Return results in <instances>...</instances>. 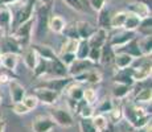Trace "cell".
<instances>
[{
    "mask_svg": "<svg viewBox=\"0 0 152 132\" xmlns=\"http://www.w3.org/2000/svg\"><path fill=\"white\" fill-rule=\"evenodd\" d=\"M135 101L136 102H148V101H151V86L143 89L142 91L136 95Z\"/></svg>",
    "mask_w": 152,
    "mask_h": 132,
    "instance_id": "obj_40",
    "label": "cell"
},
{
    "mask_svg": "<svg viewBox=\"0 0 152 132\" xmlns=\"http://www.w3.org/2000/svg\"><path fill=\"white\" fill-rule=\"evenodd\" d=\"M33 95L37 98V101L42 102L45 104H54L58 98V93L46 89V87H40V86L34 89Z\"/></svg>",
    "mask_w": 152,
    "mask_h": 132,
    "instance_id": "obj_7",
    "label": "cell"
},
{
    "mask_svg": "<svg viewBox=\"0 0 152 132\" xmlns=\"http://www.w3.org/2000/svg\"><path fill=\"white\" fill-rule=\"evenodd\" d=\"M114 81L118 82V83H123V85H131L134 83V79H132V67H124V69H119L118 74L114 77Z\"/></svg>",
    "mask_w": 152,
    "mask_h": 132,
    "instance_id": "obj_19",
    "label": "cell"
},
{
    "mask_svg": "<svg viewBox=\"0 0 152 132\" xmlns=\"http://www.w3.org/2000/svg\"><path fill=\"white\" fill-rule=\"evenodd\" d=\"M46 70H48V60H45V58L37 55L36 65H34V67H33L34 75H36V77H40V75L45 74Z\"/></svg>",
    "mask_w": 152,
    "mask_h": 132,
    "instance_id": "obj_29",
    "label": "cell"
},
{
    "mask_svg": "<svg viewBox=\"0 0 152 132\" xmlns=\"http://www.w3.org/2000/svg\"><path fill=\"white\" fill-rule=\"evenodd\" d=\"M70 8L75 11H83V3L82 0H64Z\"/></svg>",
    "mask_w": 152,
    "mask_h": 132,
    "instance_id": "obj_44",
    "label": "cell"
},
{
    "mask_svg": "<svg viewBox=\"0 0 152 132\" xmlns=\"http://www.w3.org/2000/svg\"><path fill=\"white\" fill-rule=\"evenodd\" d=\"M70 81H72V78L61 77V78L50 79V81H48V82H42V83L40 85V87H46V89L53 90V91H56V93H61L70 83Z\"/></svg>",
    "mask_w": 152,
    "mask_h": 132,
    "instance_id": "obj_14",
    "label": "cell"
},
{
    "mask_svg": "<svg viewBox=\"0 0 152 132\" xmlns=\"http://www.w3.org/2000/svg\"><path fill=\"white\" fill-rule=\"evenodd\" d=\"M114 55H115V53L113 50V46L106 41V42L103 44V46L101 48V57H99V61H101L102 63H111L114 61Z\"/></svg>",
    "mask_w": 152,
    "mask_h": 132,
    "instance_id": "obj_22",
    "label": "cell"
},
{
    "mask_svg": "<svg viewBox=\"0 0 152 132\" xmlns=\"http://www.w3.org/2000/svg\"><path fill=\"white\" fill-rule=\"evenodd\" d=\"M58 58L62 61V63L65 66H69L70 63L75 60V54L74 53H62V54H60V57Z\"/></svg>",
    "mask_w": 152,
    "mask_h": 132,
    "instance_id": "obj_42",
    "label": "cell"
},
{
    "mask_svg": "<svg viewBox=\"0 0 152 132\" xmlns=\"http://www.w3.org/2000/svg\"><path fill=\"white\" fill-rule=\"evenodd\" d=\"M106 41H107V32H106V28H102V26L95 29L94 33L87 39L90 48H102Z\"/></svg>",
    "mask_w": 152,
    "mask_h": 132,
    "instance_id": "obj_12",
    "label": "cell"
},
{
    "mask_svg": "<svg viewBox=\"0 0 152 132\" xmlns=\"http://www.w3.org/2000/svg\"><path fill=\"white\" fill-rule=\"evenodd\" d=\"M114 62L118 69H124V67H128L130 65H132L134 62V57L127 53H115L114 55Z\"/></svg>",
    "mask_w": 152,
    "mask_h": 132,
    "instance_id": "obj_21",
    "label": "cell"
},
{
    "mask_svg": "<svg viewBox=\"0 0 152 132\" xmlns=\"http://www.w3.org/2000/svg\"><path fill=\"white\" fill-rule=\"evenodd\" d=\"M136 34H135V31H121L118 32L116 34H114L111 37V40L109 41V44L111 46H119V45H123V44L128 42L130 40L135 39Z\"/></svg>",
    "mask_w": 152,
    "mask_h": 132,
    "instance_id": "obj_13",
    "label": "cell"
},
{
    "mask_svg": "<svg viewBox=\"0 0 152 132\" xmlns=\"http://www.w3.org/2000/svg\"><path fill=\"white\" fill-rule=\"evenodd\" d=\"M128 12L136 15L139 16L140 19H144V17H148L151 16V9L148 7H145L144 4H142L138 0H134L132 3L128 4Z\"/></svg>",
    "mask_w": 152,
    "mask_h": 132,
    "instance_id": "obj_16",
    "label": "cell"
},
{
    "mask_svg": "<svg viewBox=\"0 0 152 132\" xmlns=\"http://www.w3.org/2000/svg\"><path fill=\"white\" fill-rule=\"evenodd\" d=\"M54 125L56 123L50 116H44V115L37 116L32 123V128H33L34 132H49L50 130H53Z\"/></svg>",
    "mask_w": 152,
    "mask_h": 132,
    "instance_id": "obj_9",
    "label": "cell"
},
{
    "mask_svg": "<svg viewBox=\"0 0 152 132\" xmlns=\"http://www.w3.org/2000/svg\"><path fill=\"white\" fill-rule=\"evenodd\" d=\"M99 16H98V23L102 28H107L110 26V20H111V12H110V8L107 7L106 4L98 11Z\"/></svg>",
    "mask_w": 152,
    "mask_h": 132,
    "instance_id": "obj_25",
    "label": "cell"
},
{
    "mask_svg": "<svg viewBox=\"0 0 152 132\" xmlns=\"http://www.w3.org/2000/svg\"><path fill=\"white\" fill-rule=\"evenodd\" d=\"M61 33L65 37L72 40H80V36H78V29H77V21H72L69 24H65L62 32Z\"/></svg>",
    "mask_w": 152,
    "mask_h": 132,
    "instance_id": "obj_26",
    "label": "cell"
},
{
    "mask_svg": "<svg viewBox=\"0 0 152 132\" xmlns=\"http://www.w3.org/2000/svg\"><path fill=\"white\" fill-rule=\"evenodd\" d=\"M36 61H37V53L33 50V48L28 49V50L24 53V63L29 69H33L34 65H36Z\"/></svg>",
    "mask_w": 152,
    "mask_h": 132,
    "instance_id": "obj_33",
    "label": "cell"
},
{
    "mask_svg": "<svg viewBox=\"0 0 152 132\" xmlns=\"http://www.w3.org/2000/svg\"><path fill=\"white\" fill-rule=\"evenodd\" d=\"M110 114H111V120H113V122H119L121 118H122V111L121 110H114V108H111Z\"/></svg>",
    "mask_w": 152,
    "mask_h": 132,
    "instance_id": "obj_48",
    "label": "cell"
},
{
    "mask_svg": "<svg viewBox=\"0 0 152 132\" xmlns=\"http://www.w3.org/2000/svg\"><path fill=\"white\" fill-rule=\"evenodd\" d=\"M48 21H49V7L48 4L39 5L36 8V16H34V36L36 39H42L48 31Z\"/></svg>",
    "mask_w": 152,
    "mask_h": 132,
    "instance_id": "obj_2",
    "label": "cell"
},
{
    "mask_svg": "<svg viewBox=\"0 0 152 132\" xmlns=\"http://www.w3.org/2000/svg\"><path fill=\"white\" fill-rule=\"evenodd\" d=\"M80 127H81V132H98L95 130L94 124H93L91 118H82L80 122Z\"/></svg>",
    "mask_w": 152,
    "mask_h": 132,
    "instance_id": "obj_37",
    "label": "cell"
},
{
    "mask_svg": "<svg viewBox=\"0 0 152 132\" xmlns=\"http://www.w3.org/2000/svg\"><path fill=\"white\" fill-rule=\"evenodd\" d=\"M77 29H78L80 40H87L94 33L97 28H94V26L87 21H77Z\"/></svg>",
    "mask_w": 152,
    "mask_h": 132,
    "instance_id": "obj_20",
    "label": "cell"
},
{
    "mask_svg": "<svg viewBox=\"0 0 152 132\" xmlns=\"http://www.w3.org/2000/svg\"><path fill=\"white\" fill-rule=\"evenodd\" d=\"M10 90H11V98H12L13 103L20 102L25 95V89L23 85H20L17 81H11L10 82Z\"/></svg>",
    "mask_w": 152,
    "mask_h": 132,
    "instance_id": "obj_18",
    "label": "cell"
},
{
    "mask_svg": "<svg viewBox=\"0 0 152 132\" xmlns=\"http://www.w3.org/2000/svg\"><path fill=\"white\" fill-rule=\"evenodd\" d=\"M123 112L130 124H132L135 128L144 127L151 120V114H145L142 108L136 107V106H127Z\"/></svg>",
    "mask_w": 152,
    "mask_h": 132,
    "instance_id": "obj_3",
    "label": "cell"
},
{
    "mask_svg": "<svg viewBox=\"0 0 152 132\" xmlns=\"http://www.w3.org/2000/svg\"><path fill=\"white\" fill-rule=\"evenodd\" d=\"M65 24L66 23H65V20H64V17L60 16V15H56V16L49 17L48 28H50L53 32H56V33H61Z\"/></svg>",
    "mask_w": 152,
    "mask_h": 132,
    "instance_id": "obj_23",
    "label": "cell"
},
{
    "mask_svg": "<svg viewBox=\"0 0 152 132\" xmlns=\"http://www.w3.org/2000/svg\"><path fill=\"white\" fill-rule=\"evenodd\" d=\"M113 50H114V53H127V54L132 55V57H140V55H143L142 52H140V49H139L138 37L130 40L128 42L123 44V45L113 46Z\"/></svg>",
    "mask_w": 152,
    "mask_h": 132,
    "instance_id": "obj_6",
    "label": "cell"
},
{
    "mask_svg": "<svg viewBox=\"0 0 152 132\" xmlns=\"http://www.w3.org/2000/svg\"><path fill=\"white\" fill-rule=\"evenodd\" d=\"M138 1H140L142 4H144L145 7H148L151 9V5H152V0H138Z\"/></svg>",
    "mask_w": 152,
    "mask_h": 132,
    "instance_id": "obj_49",
    "label": "cell"
},
{
    "mask_svg": "<svg viewBox=\"0 0 152 132\" xmlns=\"http://www.w3.org/2000/svg\"><path fill=\"white\" fill-rule=\"evenodd\" d=\"M90 52V46L87 40H78V46L77 50H75V58H80V60H85L87 58Z\"/></svg>",
    "mask_w": 152,
    "mask_h": 132,
    "instance_id": "obj_27",
    "label": "cell"
},
{
    "mask_svg": "<svg viewBox=\"0 0 152 132\" xmlns=\"http://www.w3.org/2000/svg\"><path fill=\"white\" fill-rule=\"evenodd\" d=\"M4 127H5V122H4V119H3V115L0 114V132L4 131Z\"/></svg>",
    "mask_w": 152,
    "mask_h": 132,
    "instance_id": "obj_50",
    "label": "cell"
},
{
    "mask_svg": "<svg viewBox=\"0 0 152 132\" xmlns=\"http://www.w3.org/2000/svg\"><path fill=\"white\" fill-rule=\"evenodd\" d=\"M13 111L16 114H19V115H23V114H28L29 112V110L27 107L24 106V103H23L21 101L20 102H16V103L13 104Z\"/></svg>",
    "mask_w": 152,
    "mask_h": 132,
    "instance_id": "obj_45",
    "label": "cell"
},
{
    "mask_svg": "<svg viewBox=\"0 0 152 132\" xmlns=\"http://www.w3.org/2000/svg\"><path fill=\"white\" fill-rule=\"evenodd\" d=\"M46 73H50L54 77H65L68 75V67L62 63V61L56 55L52 60H48V70Z\"/></svg>",
    "mask_w": 152,
    "mask_h": 132,
    "instance_id": "obj_11",
    "label": "cell"
},
{
    "mask_svg": "<svg viewBox=\"0 0 152 132\" xmlns=\"http://www.w3.org/2000/svg\"><path fill=\"white\" fill-rule=\"evenodd\" d=\"M138 44H139V49L143 55L151 54V50H152V37L151 36H144V39H142L140 41L138 40Z\"/></svg>",
    "mask_w": 152,
    "mask_h": 132,
    "instance_id": "obj_31",
    "label": "cell"
},
{
    "mask_svg": "<svg viewBox=\"0 0 152 132\" xmlns=\"http://www.w3.org/2000/svg\"><path fill=\"white\" fill-rule=\"evenodd\" d=\"M90 7L95 11H99L104 4H106V0H89Z\"/></svg>",
    "mask_w": 152,
    "mask_h": 132,
    "instance_id": "obj_46",
    "label": "cell"
},
{
    "mask_svg": "<svg viewBox=\"0 0 152 132\" xmlns=\"http://www.w3.org/2000/svg\"><path fill=\"white\" fill-rule=\"evenodd\" d=\"M99 132H114V130H113V125L109 123V125H107L104 130H102V131H99Z\"/></svg>",
    "mask_w": 152,
    "mask_h": 132,
    "instance_id": "obj_52",
    "label": "cell"
},
{
    "mask_svg": "<svg viewBox=\"0 0 152 132\" xmlns=\"http://www.w3.org/2000/svg\"><path fill=\"white\" fill-rule=\"evenodd\" d=\"M0 53H16V54H20L21 53V45L12 34L11 36H4L1 40V44H0Z\"/></svg>",
    "mask_w": 152,
    "mask_h": 132,
    "instance_id": "obj_10",
    "label": "cell"
},
{
    "mask_svg": "<svg viewBox=\"0 0 152 132\" xmlns=\"http://www.w3.org/2000/svg\"><path fill=\"white\" fill-rule=\"evenodd\" d=\"M12 25V13L7 4H0V29L10 31Z\"/></svg>",
    "mask_w": 152,
    "mask_h": 132,
    "instance_id": "obj_15",
    "label": "cell"
},
{
    "mask_svg": "<svg viewBox=\"0 0 152 132\" xmlns=\"http://www.w3.org/2000/svg\"><path fill=\"white\" fill-rule=\"evenodd\" d=\"M140 17L136 16V15L131 13V12H127V16H126V20H124V24H123V28L126 31H136L139 26V23H140Z\"/></svg>",
    "mask_w": 152,
    "mask_h": 132,
    "instance_id": "obj_24",
    "label": "cell"
},
{
    "mask_svg": "<svg viewBox=\"0 0 152 132\" xmlns=\"http://www.w3.org/2000/svg\"><path fill=\"white\" fill-rule=\"evenodd\" d=\"M68 95L70 101H81L83 99V90L80 86H73L68 91Z\"/></svg>",
    "mask_w": 152,
    "mask_h": 132,
    "instance_id": "obj_38",
    "label": "cell"
},
{
    "mask_svg": "<svg viewBox=\"0 0 152 132\" xmlns=\"http://www.w3.org/2000/svg\"><path fill=\"white\" fill-rule=\"evenodd\" d=\"M33 48V50L37 53V55H40V57L45 58V60H52V58L56 57L54 52L52 50L49 46H42V45H33L32 46Z\"/></svg>",
    "mask_w": 152,
    "mask_h": 132,
    "instance_id": "obj_28",
    "label": "cell"
},
{
    "mask_svg": "<svg viewBox=\"0 0 152 132\" xmlns=\"http://www.w3.org/2000/svg\"><path fill=\"white\" fill-rule=\"evenodd\" d=\"M32 31H33V17L29 19L28 21L23 23L19 26L12 31V36L19 41L20 45H27V44L31 41V36H32Z\"/></svg>",
    "mask_w": 152,
    "mask_h": 132,
    "instance_id": "obj_4",
    "label": "cell"
},
{
    "mask_svg": "<svg viewBox=\"0 0 152 132\" xmlns=\"http://www.w3.org/2000/svg\"><path fill=\"white\" fill-rule=\"evenodd\" d=\"M77 46H78V40H72V39H68L66 42L62 45V49H61V53H74L75 54V50H77Z\"/></svg>",
    "mask_w": 152,
    "mask_h": 132,
    "instance_id": "obj_35",
    "label": "cell"
},
{
    "mask_svg": "<svg viewBox=\"0 0 152 132\" xmlns=\"http://www.w3.org/2000/svg\"><path fill=\"white\" fill-rule=\"evenodd\" d=\"M91 120H93V124H94L95 130H97L98 132L102 131V130H104V128L109 125V122H107V119L104 118L102 114H98V115H95L94 118H91Z\"/></svg>",
    "mask_w": 152,
    "mask_h": 132,
    "instance_id": "obj_34",
    "label": "cell"
},
{
    "mask_svg": "<svg viewBox=\"0 0 152 132\" xmlns=\"http://www.w3.org/2000/svg\"><path fill=\"white\" fill-rule=\"evenodd\" d=\"M99 57H101V48H90V52H89L87 58L95 63V62H98L99 61Z\"/></svg>",
    "mask_w": 152,
    "mask_h": 132,
    "instance_id": "obj_43",
    "label": "cell"
},
{
    "mask_svg": "<svg viewBox=\"0 0 152 132\" xmlns=\"http://www.w3.org/2000/svg\"><path fill=\"white\" fill-rule=\"evenodd\" d=\"M111 108H113V104H111V102L110 101H104L103 103L99 106L98 111H99V114H104V112H110Z\"/></svg>",
    "mask_w": 152,
    "mask_h": 132,
    "instance_id": "obj_47",
    "label": "cell"
},
{
    "mask_svg": "<svg viewBox=\"0 0 152 132\" xmlns=\"http://www.w3.org/2000/svg\"><path fill=\"white\" fill-rule=\"evenodd\" d=\"M34 4L36 0H19L16 3L8 4L12 13V25H11V31H13L16 26H19L23 23L28 21L29 19L33 17Z\"/></svg>",
    "mask_w": 152,
    "mask_h": 132,
    "instance_id": "obj_1",
    "label": "cell"
},
{
    "mask_svg": "<svg viewBox=\"0 0 152 132\" xmlns=\"http://www.w3.org/2000/svg\"><path fill=\"white\" fill-rule=\"evenodd\" d=\"M151 25H152V19L151 16L148 17H144V19L140 20L139 23V26H138V31L143 36H151Z\"/></svg>",
    "mask_w": 152,
    "mask_h": 132,
    "instance_id": "obj_32",
    "label": "cell"
},
{
    "mask_svg": "<svg viewBox=\"0 0 152 132\" xmlns=\"http://www.w3.org/2000/svg\"><path fill=\"white\" fill-rule=\"evenodd\" d=\"M126 16H127V12H126V11H121V12L115 13L114 16H111L110 26L111 28H123Z\"/></svg>",
    "mask_w": 152,
    "mask_h": 132,
    "instance_id": "obj_30",
    "label": "cell"
},
{
    "mask_svg": "<svg viewBox=\"0 0 152 132\" xmlns=\"http://www.w3.org/2000/svg\"><path fill=\"white\" fill-rule=\"evenodd\" d=\"M19 0H0V4H12V3H16Z\"/></svg>",
    "mask_w": 152,
    "mask_h": 132,
    "instance_id": "obj_51",
    "label": "cell"
},
{
    "mask_svg": "<svg viewBox=\"0 0 152 132\" xmlns=\"http://www.w3.org/2000/svg\"><path fill=\"white\" fill-rule=\"evenodd\" d=\"M83 101L89 104L94 103V102L97 101V93H95L93 89L83 90Z\"/></svg>",
    "mask_w": 152,
    "mask_h": 132,
    "instance_id": "obj_41",
    "label": "cell"
},
{
    "mask_svg": "<svg viewBox=\"0 0 152 132\" xmlns=\"http://www.w3.org/2000/svg\"><path fill=\"white\" fill-rule=\"evenodd\" d=\"M0 104H1V93H0Z\"/></svg>",
    "mask_w": 152,
    "mask_h": 132,
    "instance_id": "obj_54",
    "label": "cell"
},
{
    "mask_svg": "<svg viewBox=\"0 0 152 132\" xmlns=\"http://www.w3.org/2000/svg\"><path fill=\"white\" fill-rule=\"evenodd\" d=\"M128 93H130V86L123 83H118L113 90L114 96H116V98H124Z\"/></svg>",
    "mask_w": 152,
    "mask_h": 132,
    "instance_id": "obj_36",
    "label": "cell"
},
{
    "mask_svg": "<svg viewBox=\"0 0 152 132\" xmlns=\"http://www.w3.org/2000/svg\"><path fill=\"white\" fill-rule=\"evenodd\" d=\"M19 61V55L16 53H0V63L7 70H15Z\"/></svg>",
    "mask_w": 152,
    "mask_h": 132,
    "instance_id": "obj_17",
    "label": "cell"
},
{
    "mask_svg": "<svg viewBox=\"0 0 152 132\" xmlns=\"http://www.w3.org/2000/svg\"><path fill=\"white\" fill-rule=\"evenodd\" d=\"M40 1H41L42 4H49V3H50L52 0H40Z\"/></svg>",
    "mask_w": 152,
    "mask_h": 132,
    "instance_id": "obj_53",
    "label": "cell"
},
{
    "mask_svg": "<svg viewBox=\"0 0 152 132\" xmlns=\"http://www.w3.org/2000/svg\"><path fill=\"white\" fill-rule=\"evenodd\" d=\"M95 63L93 61H90L89 58H85V60H80V58H75L72 63L68 67V74L72 75V77H75V75L81 74V73H85L87 70H90L91 67H94Z\"/></svg>",
    "mask_w": 152,
    "mask_h": 132,
    "instance_id": "obj_5",
    "label": "cell"
},
{
    "mask_svg": "<svg viewBox=\"0 0 152 132\" xmlns=\"http://www.w3.org/2000/svg\"><path fill=\"white\" fill-rule=\"evenodd\" d=\"M50 116L54 120L56 124H60L62 127H72L73 123H74L72 115L66 110H62V108H54V110H52Z\"/></svg>",
    "mask_w": 152,
    "mask_h": 132,
    "instance_id": "obj_8",
    "label": "cell"
},
{
    "mask_svg": "<svg viewBox=\"0 0 152 132\" xmlns=\"http://www.w3.org/2000/svg\"><path fill=\"white\" fill-rule=\"evenodd\" d=\"M21 102L24 103V106L28 108L29 111L33 110V108L37 107V103H39V101H37V98L34 95H24V98L21 99Z\"/></svg>",
    "mask_w": 152,
    "mask_h": 132,
    "instance_id": "obj_39",
    "label": "cell"
}]
</instances>
